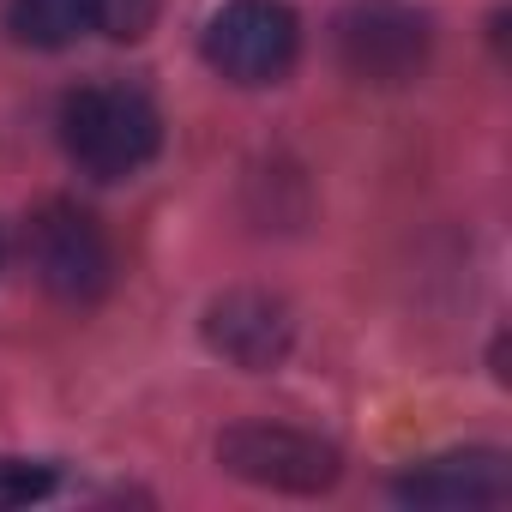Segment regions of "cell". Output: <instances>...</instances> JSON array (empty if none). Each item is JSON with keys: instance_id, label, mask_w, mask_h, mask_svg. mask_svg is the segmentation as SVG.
I'll use <instances>...</instances> for the list:
<instances>
[{"instance_id": "cell-1", "label": "cell", "mask_w": 512, "mask_h": 512, "mask_svg": "<svg viewBox=\"0 0 512 512\" xmlns=\"http://www.w3.org/2000/svg\"><path fill=\"white\" fill-rule=\"evenodd\" d=\"M61 151L91 181H127L163 151V115L139 85H79L61 103Z\"/></svg>"}, {"instance_id": "cell-2", "label": "cell", "mask_w": 512, "mask_h": 512, "mask_svg": "<svg viewBox=\"0 0 512 512\" xmlns=\"http://www.w3.org/2000/svg\"><path fill=\"white\" fill-rule=\"evenodd\" d=\"M25 260H31L37 284L67 308H91L115 284V247H109L103 223L67 199L43 205L25 223Z\"/></svg>"}, {"instance_id": "cell-3", "label": "cell", "mask_w": 512, "mask_h": 512, "mask_svg": "<svg viewBox=\"0 0 512 512\" xmlns=\"http://www.w3.org/2000/svg\"><path fill=\"white\" fill-rule=\"evenodd\" d=\"M332 43H338V61H344L350 79L392 91V85H410L428 67L434 25L410 0H350L332 25Z\"/></svg>"}, {"instance_id": "cell-4", "label": "cell", "mask_w": 512, "mask_h": 512, "mask_svg": "<svg viewBox=\"0 0 512 512\" xmlns=\"http://www.w3.org/2000/svg\"><path fill=\"white\" fill-rule=\"evenodd\" d=\"M199 49L205 67L229 85H278L302 55V19L284 0H223Z\"/></svg>"}, {"instance_id": "cell-5", "label": "cell", "mask_w": 512, "mask_h": 512, "mask_svg": "<svg viewBox=\"0 0 512 512\" xmlns=\"http://www.w3.org/2000/svg\"><path fill=\"white\" fill-rule=\"evenodd\" d=\"M217 464L272 494H326L344 476V452L308 428L284 422H235L217 434Z\"/></svg>"}, {"instance_id": "cell-6", "label": "cell", "mask_w": 512, "mask_h": 512, "mask_svg": "<svg viewBox=\"0 0 512 512\" xmlns=\"http://www.w3.org/2000/svg\"><path fill=\"white\" fill-rule=\"evenodd\" d=\"M205 344L229 368L272 374L296 350V314H290V302H278L266 290H229L205 308Z\"/></svg>"}, {"instance_id": "cell-7", "label": "cell", "mask_w": 512, "mask_h": 512, "mask_svg": "<svg viewBox=\"0 0 512 512\" xmlns=\"http://www.w3.org/2000/svg\"><path fill=\"white\" fill-rule=\"evenodd\" d=\"M392 494L404 506H440V512H458V506H506L512 500V464L494 446H464V452H440V458L410 464L392 482Z\"/></svg>"}, {"instance_id": "cell-8", "label": "cell", "mask_w": 512, "mask_h": 512, "mask_svg": "<svg viewBox=\"0 0 512 512\" xmlns=\"http://www.w3.org/2000/svg\"><path fill=\"white\" fill-rule=\"evenodd\" d=\"M103 19H109V0H13L7 7V31L25 49H73Z\"/></svg>"}, {"instance_id": "cell-9", "label": "cell", "mask_w": 512, "mask_h": 512, "mask_svg": "<svg viewBox=\"0 0 512 512\" xmlns=\"http://www.w3.org/2000/svg\"><path fill=\"white\" fill-rule=\"evenodd\" d=\"M49 494H55V464H37V458H0V512L31 506V500H49Z\"/></svg>"}]
</instances>
